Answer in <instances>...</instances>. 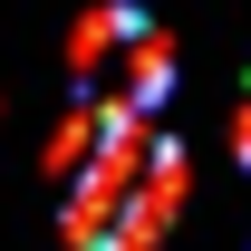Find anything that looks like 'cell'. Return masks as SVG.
Returning a JSON list of instances; mask_svg holds the SVG:
<instances>
[{
    "label": "cell",
    "mask_w": 251,
    "mask_h": 251,
    "mask_svg": "<svg viewBox=\"0 0 251 251\" xmlns=\"http://www.w3.org/2000/svg\"><path fill=\"white\" fill-rule=\"evenodd\" d=\"M87 87L116 97V106H164V87H174V49H164L135 10H106L87 39Z\"/></svg>",
    "instance_id": "obj_1"
}]
</instances>
